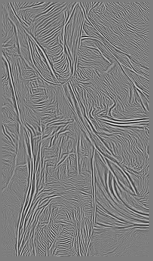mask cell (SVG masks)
<instances>
[{
	"instance_id": "cell-1",
	"label": "cell",
	"mask_w": 153,
	"mask_h": 261,
	"mask_svg": "<svg viewBox=\"0 0 153 261\" xmlns=\"http://www.w3.org/2000/svg\"><path fill=\"white\" fill-rule=\"evenodd\" d=\"M85 18L83 8L79 3L75 4L65 27L64 40L69 58L75 60L80 44L81 34Z\"/></svg>"
}]
</instances>
